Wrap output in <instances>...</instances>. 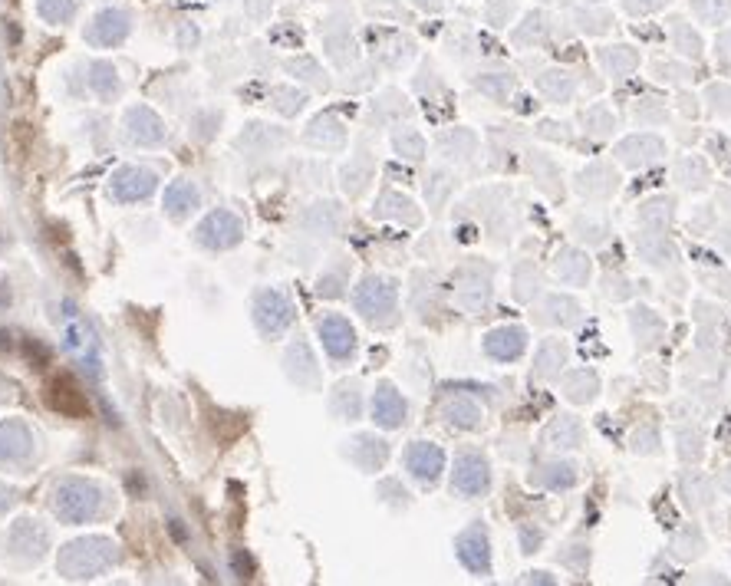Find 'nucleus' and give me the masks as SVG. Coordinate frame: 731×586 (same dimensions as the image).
<instances>
[{"instance_id":"obj_18","label":"nucleus","mask_w":731,"mask_h":586,"mask_svg":"<svg viewBox=\"0 0 731 586\" xmlns=\"http://www.w3.org/2000/svg\"><path fill=\"white\" fill-rule=\"evenodd\" d=\"M547 475H544V484H550V488H570L573 481H577V468L573 465H554V468H544Z\"/></svg>"},{"instance_id":"obj_23","label":"nucleus","mask_w":731,"mask_h":586,"mask_svg":"<svg viewBox=\"0 0 731 586\" xmlns=\"http://www.w3.org/2000/svg\"><path fill=\"white\" fill-rule=\"evenodd\" d=\"M695 547H699V534L695 531H685V537L676 540V554L682 557H695Z\"/></svg>"},{"instance_id":"obj_22","label":"nucleus","mask_w":731,"mask_h":586,"mask_svg":"<svg viewBox=\"0 0 731 586\" xmlns=\"http://www.w3.org/2000/svg\"><path fill=\"white\" fill-rule=\"evenodd\" d=\"M672 33H676V43L682 40L685 47H689V50H685V53H689V56H695V53H699V37H695V33H692L689 27H685L682 20H676V27H672Z\"/></svg>"},{"instance_id":"obj_24","label":"nucleus","mask_w":731,"mask_h":586,"mask_svg":"<svg viewBox=\"0 0 731 586\" xmlns=\"http://www.w3.org/2000/svg\"><path fill=\"white\" fill-rule=\"evenodd\" d=\"M679 442H682V458H685V461H695V458H699V445H695V442H699V438H695L692 432H682V435H679Z\"/></svg>"},{"instance_id":"obj_7","label":"nucleus","mask_w":731,"mask_h":586,"mask_svg":"<svg viewBox=\"0 0 731 586\" xmlns=\"http://www.w3.org/2000/svg\"><path fill=\"white\" fill-rule=\"evenodd\" d=\"M524 346H527V336H524V330H517V326H501V330L488 333V340H485L488 356H494V359H517L524 353Z\"/></svg>"},{"instance_id":"obj_8","label":"nucleus","mask_w":731,"mask_h":586,"mask_svg":"<svg viewBox=\"0 0 731 586\" xmlns=\"http://www.w3.org/2000/svg\"><path fill=\"white\" fill-rule=\"evenodd\" d=\"M155 185V175L152 172H142V168H126V172L116 175V182H112V195L119 201H132V198H145Z\"/></svg>"},{"instance_id":"obj_20","label":"nucleus","mask_w":731,"mask_h":586,"mask_svg":"<svg viewBox=\"0 0 731 586\" xmlns=\"http://www.w3.org/2000/svg\"><path fill=\"white\" fill-rule=\"evenodd\" d=\"M564 356H567V349L560 346V343H550V349L544 346V353H541V359H537V366H541V376H550L554 373V369L564 363Z\"/></svg>"},{"instance_id":"obj_14","label":"nucleus","mask_w":731,"mask_h":586,"mask_svg":"<svg viewBox=\"0 0 731 586\" xmlns=\"http://www.w3.org/2000/svg\"><path fill=\"white\" fill-rule=\"evenodd\" d=\"M603 63H606V70H610V73H629L636 66V53L629 47H610L603 53Z\"/></svg>"},{"instance_id":"obj_9","label":"nucleus","mask_w":731,"mask_h":586,"mask_svg":"<svg viewBox=\"0 0 731 586\" xmlns=\"http://www.w3.org/2000/svg\"><path fill=\"white\" fill-rule=\"evenodd\" d=\"M373 415H376V422H379V425L396 428V425H402V419H406V402L399 399V392L392 389V386H382V389L376 392Z\"/></svg>"},{"instance_id":"obj_10","label":"nucleus","mask_w":731,"mask_h":586,"mask_svg":"<svg viewBox=\"0 0 731 586\" xmlns=\"http://www.w3.org/2000/svg\"><path fill=\"white\" fill-rule=\"evenodd\" d=\"M359 307H363L369 317H376V313H386L392 310V300H396V293H392V284H382V280H366L363 287H359Z\"/></svg>"},{"instance_id":"obj_21","label":"nucleus","mask_w":731,"mask_h":586,"mask_svg":"<svg viewBox=\"0 0 731 586\" xmlns=\"http://www.w3.org/2000/svg\"><path fill=\"white\" fill-rule=\"evenodd\" d=\"M40 10L50 20H66L73 17V0H40Z\"/></svg>"},{"instance_id":"obj_17","label":"nucleus","mask_w":731,"mask_h":586,"mask_svg":"<svg viewBox=\"0 0 731 586\" xmlns=\"http://www.w3.org/2000/svg\"><path fill=\"white\" fill-rule=\"evenodd\" d=\"M445 415H448V422H455V425H465V428L478 425V409H475V405H468V402H452L445 409Z\"/></svg>"},{"instance_id":"obj_25","label":"nucleus","mask_w":731,"mask_h":586,"mask_svg":"<svg viewBox=\"0 0 731 586\" xmlns=\"http://www.w3.org/2000/svg\"><path fill=\"white\" fill-rule=\"evenodd\" d=\"M649 438H659L656 432H646V435H636V442H649ZM649 448H652V452H656V445H636V452H649Z\"/></svg>"},{"instance_id":"obj_3","label":"nucleus","mask_w":731,"mask_h":586,"mask_svg":"<svg viewBox=\"0 0 731 586\" xmlns=\"http://www.w3.org/2000/svg\"><path fill=\"white\" fill-rule=\"evenodd\" d=\"M47 399H50L53 409H56V412H63V415H86V412H89L86 396L73 386V379H66V376L50 382Z\"/></svg>"},{"instance_id":"obj_13","label":"nucleus","mask_w":731,"mask_h":586,"mask_svg":"<svg viewBox=\"0 0 731 586\" xmlns=\"http://www.w3.org/2000/svg\"><path fill=\"white\" fill-rule=\"evenodd\" d=\"M550 445L554 448H577L580 445V438H583V432H580V425L573 422V419H560V422H554L550 425V432L544 435Z\"/></svg>"},{"instance_id":"obj_12","label":"nucleus","mask_w":731,"mask_h":586,"mask_svg":"<svg viewBox=\"0 0 731 586\" xmlns=\"http://www.w3.org/2000/svg\"><path fill=\"white\" fill-rule=\"evenodd\" d=\"M126 14H119V10H106L103 17L96 20V27L89 30V40H96V43H116L126 37Z\"/></svg>"},{"instance_id":"obj_11","label":"nucleus","mask_w":731,"mask_h":586,"mask_svg":"<svg viewBox=\"0 0 731 586\" xmlns=\"http://www.w3.org/2000/svg\"><path fill=\"white\" fill-rule=\"evenodd\" d=\"M198 231H218V234H211V247H228V244H234L241 238V224L231 218V214H224V211H218V214H211V218L201 224Z\"/></svg>"},{"instance_id":"obj_6","label":"nucleus","mask_w":731,"mask_h":586,"mask_svg":"<svg viewBox=\"0 0 731 586\" xmlns=\"http://www.w3.org/2000/svg\"><path fill=\"white\" fill-rule=\"evenodd\" d=\"M320 336H323V346H326V353H330V356L343 359V356L353 353V326L346 320L326 317L320 323Z\"/></svg>"},{"instance_id":"obj_26","label":"nucleus","mask_w":731,"mask_h":586,"mask_svg":"<svg viewBox=\"0 0 731 586\" xmlns=\"http://www.w3.org/2000/svg\"><path fill=\"white\" fill-rule=\"evenodd\" d=\"M728 488H731V468H728Z\"/></svg>"},{"instance_id":"obj_5","label":"nucleus","mask_w":731,"mask_h":586,"mask_svg":"<svg viewBox=\"0 0 731 586\" xmlns=\"http://www.w3.org/2000/svg\"><path fill=\"white\" fill-rule=\"evenodd\" d=\"M616 155H620V162H626V168H639L652 159H659L662 155V142L652 139V135H633V139H626L616 145Z\"/></svg>"},{"instance_id":"obj_2","label":"nucleus","mask_w":731,"mask_h":586,"mask_svg":"<svg viewBox=\"0 0 731 586\" xmlns=\"http://www.w3.org/2000/svg\"><path fill=\"white\" fill-rule=\"evenodd\" d=\"M458 557L471 573H488L491 570V554H488V537L481 527H471L458 537Z\"/></svg>"},{"instance_id":"obj_19","label":"nucleus","mask_w":731,"mask_h":586,"mask_svg":"<svg viewBox=\"0 0 731 586\" xmlns=\"http://www.w3.org/2000/svg\"><path fill=\"white\" fill-rule=\"evenodd\" d=\"M541 86H544V93L550 89V96L567 99V96H570V89H573V80H570L567 73H547L544 80H541Z\"/></svg>"},{"instance_id":"obj_15","label":"nucleus","mask_w":731,"mask_h":586,"mask_svg":"<svg viewBox=\"0 0 731 586\" xmlns=\"http://www.w3.org/2000/svg\"><path fill=\"white\" fill-rule=\"evenodd\" d=\"M676 175L682 178V185H689V188H699L708 182V168L702 159H685L679 168H676Z\"/></svg>"},{"instance_id":"obj_4","label":"nucleus","mask_w":731,"mask_h":586,"mask_svg":"<svg viewBox=\"0 0 731 586\" xmlns=\"http://www.w3.org/2000/svg\"><path fill=\"white\" fill-rule=\"evenodd\" d=\"M406 461H409V471H412L415 478L435 481V478H438V471H442V465H445V455L438 452L435 445H429V442H415V445L409 448Z\"/></svg>"},{"instance_id":"obj_1","label":"nucleus","mask_w":731,"mask_h":586,"mask_svg":"<svg viewBox=\"0 0 731 586\" xmlns=\"http://www.w3.org/2000/svg\"><path fill=\"white\" fill-rule=\"evenodd\" d=\"M455 488L461 494H481L488 488V461L478 452H465L455 465Z\"/></svg>"},{"instance_id":"obj_16","label":"nucleus","mask_w":731,"mask_h":586,"mask_svg":"<svg viewBox=\"0 0 731 586\" xmlns=\"http://www.w3.org/2000/svg\"><path fill=\"white\" fill-rule=\"evenodd\" d=\"M593 392H596L593 373H577L567 382V399H573V402H587V399H593Z\"/></svg>"}]
</instances>
